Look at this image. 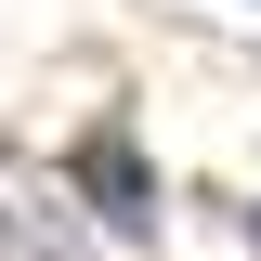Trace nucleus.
Returning <instances> with one entry per match:
<instances>
[{
    "mask_svg": "<svg viewBox=\"0 0 261 261\" xmlns=\"http://www.w3.org/2000/svg\"><path fill=\"white\" fill-rule=\"evenodd\" d=\"M79 196H92L105 222L130 235V248L157 235V196H144V157H130V130H92V144H79Z\"/></svg>",
    "mask_w": 261,
    "mask_h": 261,
    "instance_id": "obj_1",
    "label": "nucleus"
}]
</instances>
